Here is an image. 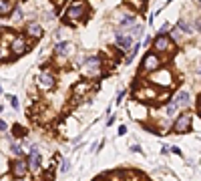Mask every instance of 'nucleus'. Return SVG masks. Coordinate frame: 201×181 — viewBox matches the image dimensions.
<instances>
[{
	"mask_svg": "<svg viewBox=\"0 0 201 181\" xmlns=\"http://www.w3.org/2000/svg\"><path fill=\"white\" fill-rule=\"evenodd\" d=\"M14 2L12 0H0V16H8L12 14V10H14Z\"/></svg>",
	"mask_w": 201,
	"mask_h": 181,
	"instance_id": "obj_15",
	"label": "nucleus"
},
{
	"mask_svg": "<svg viewBox=\"0 0 201 181\" xmlns=\"http://www.w3.org/2000/svg\"><path fill=\"white\" fill-rule=\"evenodd\" d=\"M161 65H163V61H161V57H159L155 50H147L145 53V57H143V62H141V75H151V72H155L157 68H161Z\"/></svg>",
	"mask_w": 201,
	"mask_h": 181,
	"instance_id": "obj_3",
	"label": "nucleus"
},
{
	"mask_svg": "<svg viewBox=\"0 0 201 181\" xmlns=\"http://www.w3.org/2000/svg\"><path fill=\"white\" fill-rule=\"evenodd\" d=\"M42 163V157H40V151L36 147H30V153H28V169L36 171Z\"/></svg>",
	"mask_w": 201,
	"mask_h": 181,
	"instance_id": "obj_12",
	"label": "nucleus"
},
{
	"mask_svg": "<svg viewBox=\"0 0 201 181\" xmlns=\"http://www.w3.org/2000/svg\"><path fill=\"white\" fill-rule=\"evenodd\" d=\"M173 101H175L179 107H189V105H191V97H189L187 90H179L177 95L173 97Z\"/></svg>",
	"mask_w": 201,
	"mask_h": 181,
	"instance_id": "obj_14",
	"label": "nucleus"
},
{
	"mask_svg": "<svg viewBox=\"0 0 201 181\" xmlns=\"http://www.w3.org/2000/svg\"><path fill=\"white\" fill-rule=\"evenodd\" d=\"M26 50H28V38L24 36V34H16L10 40V53L14 54V57H22Z\"/></svg>",
	"mask_w": 201,
	"mask_h": 181,
	"instance_id": "obj_7",
	"label": "nucleus"
},
{
	"mask_svg": "<svg viewBox=\"0 0 201 181\" xmlns=\"http://www.w3.org/2000/svg\"><path fill=\"white\" fill-rule=\"evenodd\" d=\"M26 173H28V163L24 161L22 157H16V161H12V175L16 179H22Z\"/></svg>",
	"mask_w": 201,
	"mask_h": 181,
	"instance_id": "obj_10",
	"label": "nucleus"
},
{
	"mask_svg": "<svg viewBox=\"0 0 201 181\" xmlns=\"http://www.w3.org/2000/svg\"><path fill=\"white\" fill-rule=\"evenodd\" d=\"M81 72L86 79H99V76H103V61H100V57H97V54L86 57L85 62L81 65Z\"/></svg>",
	"mask_w": 201,
	"mask_h": 181,
	"instance_id": "obj_2",
	"label": "nucleus"
},
{
	"mask_svg": "<svg viewBox=\"0 0 201 181\" xmlns=\"http://www.w3.org/2000/svg\"><path fill=\"white\" fill-rule=\"evenodd\" d=\"M167 30H171V24H169V22H165V24L161 26V28H159V32H161V34H165Z\"/></svg>",
	"mask_w": 201,
	"mask_h": 181,
	"instance_id": "obj_25",
	"label": "nucleus"
},
{
	"mask_svg": "<svg viewBox=\"0 0 201 181\" xmlns=\"http://www.w3.org/2000/svg\"><path fill=\"white\" fill-rule=\"evenodd\" d=\"M183 34H185V32H183V30L177 26V28H173V30H171V34H169V36H171V40H173V42H179V40L183 38Z\"/></svg>",
	"mask_w": 201,
	"mask_h": 181,
	"instance_id": "obj_17",
	"label": "nucleus"
},
{
	"mask_svg": "<svg viewBox=\"0 0 201 181\" xmlns=\"http://www.w3.org/2000/svg\"><path fill=\"white\" fill-rule=\"evenodd\" d=\"M177 26H179V28H181L185 34H193V32H195V28H193V22H187L185 18H181V20H179V22H177Z\"/></svg>",
	"mask_w": 201,
	"mask_h": 181,
	"instance_id": "obj_16",
	"label": "nucleus"
},
{
	"mask_svg": "<svg viewBox=\"0 0 201 181\" xmlns=\"http://www.w3.org/2000/svg\"><path fill=\"white\" fill-rule=\"evenodd\" d=\"M129 151H133V153H141V147H139V145H131Z\"/></svg>",
	"mask_w": 201,
	"mask_h": 181,
	"instance_id": "obj_26",
	"label": "nucleus"
},
{
	"mask_svg": "<svg viewBox=\"0 0 201 181\" xmlns=\"http://www.w3.org/2000/svg\"><path fill=\"white\" fill-rule=\"evenodd\" d=\"M2 54H4V50H2V44H0V61H2Z\"/></svg>",
	"mask_w": 201,
	"mask_h": 181,
	"instance_id": "obj_31",
	"label": "nucleus"
},
{
	"mask_svg": "<svg viewBox=\"0 0 201 181\" xmlns=\"http://www.w3.org/2000/svg\"><path fill=\"white\" fill-rule=\"evenodd\" d=\"M171 151H173V153H177V155H181V149H179V147H171Z\"/></svg>",
	"mask_w": 201,
	"mask_h": 181,
	"instance_id": "obj_30",
	"label": "nucleus"
},
{
	"mask_svg": "<svg viewBox=\"0 0 201 181\" xmlns=\"http://www.w3.org/2000/svg\"><path fill=\"white\" fill-rule=\"evenodd\" d=\"M71 48H72L71 42H67V40H60V42H57V46H54V57H57V58H64Z\"/></svg>",
	"mask_w": 201,
	"mask_h": 181,
	"instance_id": "obj_13",
	"label": "nucleus"
},
{
	"mask_svg": "<svg viewBox=\"0 0 201 181\" xmlns=\"http://www.w3.org/2000/svg\"><path fill=\"white\" fill-rule=\"evenodd\" d=\"M54 6H60V4H64V0H50Z\"/></svg>",
	"mask_w": 201,
	"mask_h": 181,
	"instance_id": "obj_29",
	"label": "nucleus"
},
{
	"mask_svg": "<svg viewBox=\"0 0 201 181\" xmlns=\"http://www.w3.org/2000/svg\"><path fill=\"white\" fill-rule=\"evenodd\" d=\"M89 93H93V85L89 81L77 83V85L72 87V99H71V103H72V105H77V101L79 99H85Z\"/></svg>",
	"mask_w": 201,
	"mask_h": 181,
	"instance_id": "obj_9",
	"label": "nucleus"
},
{
	"mask_svg": "<svg viewBox=\"0 0 201 181\" xmlns=\"http://www.w3.org/2000/svg\"><path fill=\"white\" fill-rule=\"evenodd\" d=\"M169 99H171V93H169V90H165L163 95H157V99H155V101H159V103H161V101H169Z\"/></svg>",
	"mask_w": 201,
	"mask_h": 181,
	"instance_id": "obj_23",
	"label": "nucleus"
},
{
	"mask_svg": "<svg viewBox=\"0 0 201 181\" xmlns=\"http://www.w3.org/2000/svg\"><path fill=\"white\" fill-rule=\"evenodd\" d=\"M197 72H199V75H201V62H199V71H197Z\"/></svg>",
	"mask_w": 201,
	"mask_h": 181,
	"instance_id": "obj_33",
	"label": "nucleus"
},
{
	"mask_svg": "<svg viewBox=\"0 0 201 181\" xmlns=\"http://www.w3.org/2000/svg\"><path fill=\"white\" fill-rule=\"evenodd\" d=\"M6 129H8V125H6V123H4V121H2V119H0V131H2V133H4V131H6Z\"/></svg>",
	"mask_w": 201,
	"mask_h": 181,
	"instance_id": "obj_27",
	"label": "nucleus"
},
{
	"mask_svg": "<svg viewBox=\"0 0 201 181\" xmlns=\"http://www.w3.org/2000/svg\"><path fill=\"white\" fill-rule=\"evenodd\" d=\"M113 40H115V46L121 48V50H125V53L131 50L133 44L137 42L135 36H133V34H129V32H115V38H113Z\"/></svg>",
	"mask_w": 201,
	"mask_h": 181,
	"instance_id": "obj_8",
	"label": "nucleus"
},
{
	"mask_svg": "<svg viewBox=\"0 0 201 181\" xmlns=\"http://www.w3.org/2000/svg\"><path fill=\"white\" fill-rule=\"evenodd\" d=\"M86 18H89V6H86L85 0H75L72 4H68V8L62 14V22H68V24L81 22V20H86Z\"/></svg>",
	"mask_w": 201,
	"mask_h": 181,
	"instance_id": "obj_1",
	"label": "nucleus"
},
{
	"mask_svg": "<svg viewBox=\"0 0 201 181\" xmlns=\"http://www.w3.org/2000/svg\"><path fill=\"white\" fill-rule=\"evenodd\" d=\"M12 16H14V20H22V16H24V12H22V8L20 6H14V10H12Z\"/></svg>",
	"mask_w": 201,
	"mask_h": 181,
	"instance_id": "obj_21",
	"label": "nucleus"
},
{
	"mask_svg": "<svg viewBox=\"0 0 201 181\" xmlns=\"http://www.w3.org/2000/svg\"><path fill=\"white\" fill-rule=\"evenodd\" d=\"M151 50H155V53H173V40L171 36H167V34H161L157 32V36L153 38V42H151Z\"/></svg>",
	"mask_w": 201,
	"mask_h": 181,
	"instance_id": "obj_4",
	"label": "nucleus"
},
{
	"mask_svg": "<svg viewBox=\"0 0 201 181\" xmlns=\"http://www.w3.org/2000/svg\"><path fill=\"white\" fill-rule=\"evenodd\" d=\"M0 95H2V87H0Z\"/></svg>",
	"mask_w": 201,
	"mask_h": 181,
	"instance_id": "obj_34",
	"label": "nucleus"
},
{
	"mask_svg": "<svg viewBox=\"0 0 201 181\" xmlns=\"http://www.w3.org/2000/svg\"><path fill=\"white\" fill-rule=\"evenodd\" d=\"M2 111H4V107H2V105H0V115H2Z\"/></svg>",
	"mask_w": 201,
	"mask_h": 181,
	"instance_id": "obj_32",
	"label": "nucleus"
},
{
	"mask_svg": "<svg viewBox=\"0 0 201 181\" xmlns=\"http://www.w3.org/2000/svg\"><path fill=\"white\" fill-rule=\"evenodd\" d=\"M193 125V115L191 113H181L173 123V131L175 133H189Z\"/></svg>",
	"mask_w": 201,
	"mask_h": 181,
	"instance_id": "obj_5",
	"label": "nucleus"
},
{
	"mask_svg": "<svg viewBox=\"0 0 201 181\" xmlns=\"http://www.w3.org/2000/svg\"><path fill=\"white\" fill-rule=\"evenodd\" d=\"M8 99H10V105H12V109H18V107H20V103H18V99H16V97L10 95Z\"/></svg>",
	"mask_w": 201,
	"mask_h": 181,
	"instance_id": "obj_24",
	"label": "nucleus"
},
{
	"mask_svg": "<svg viewBox=\"0 0 201 181\" xmlns=\"http://www.w3.org/2000/svg\"><path fill=\"white\" fill-rule=\"evenodd\" d=\"M197 2H199V4H201V0H197Z\"/></svg>",
	"mask_w": 201,
	"mask_h": 181,
	"instance_id": "obj_35",
	"label": "nucleus"
},
{
	"mask_svg": "<svg viewBox=\"0 0 201 181\" xmlns=\"http://www.w3.org/2000/svg\"><path fill=\"white\" fill-rule=\"evenodd\" d=\"M26 34H28V36H32L34 40H38V38H42L44 30H42V26H40V22L32 20V22H26Z\"/></svg>",
	"mask_w": 201,
	"mask_h": 181,
	"instance_id": "obj_11",
	"label": "nucleus"
},
{
	"mask_svg": "<svg viewBox=\"0 0 201 181\" xmlns=\"http://www.w3.org/2000/svg\"><path fill=\"white\" fill-rule=\"evenodd\" d=\"M38 87L42 90H53L57 87V76H54V72L50 68H42L38 72Z\"/></svg>",
	"mask_w": 201,
	"mask_h": 181,
	"instance_id": "obj_6",
	"label": "nucleus"
},
{
	"mask_svg": "<svg viewBox=\"0 0 201 181\" xmlns=\"http://www.w3.org/2000/svg\"><path fill=\"white\" fill-rule=\"evenodd\" d=\"M12 155H14V157H22V149H20V145L12 143Z\"/></svg>",
	"mask_w": 201,
	"mask_h": 181,
	"instance_id": "obj_22",
	"label": "nucleus"
},
{
	"mask_svg": "<svg viewBox=\"0 0 201 181\" xmlns=\"http://www.w3.org/2000/svg\"><path fill=\"white\" fill-rule=\"evenodd\" d=\"M177 111H179V105L171 99V101H169V105H167V115H169V117H175V115H177Z\"/></svg>",
	"mask_w": 201,
	"mask_h": 181,
	"instance_id": "obj_18",
	"label": "nucleus"
},
{
	"mask_svg": "<svg viewBox=\"0 0 201 181\" xmlns=\"http://www.w3.org/2000/svg\"><path fill=\"white\" fill-rule=\"evenodd\" d=\"M58 171H60V173H68V171H71V161H68V159H62Z\"/></svg>",
	"mask_w": 201,
	"mask_h": 181,
	"instance_id": "obj_20",
	"label": "nucleus"
},
{
	"mask_svg": "<svg viewBox=\"0 0 201 181\" xmlns=\"http://www.w3.org/2000/svg\"><path fill=\"white\" fill-rule=\"evenodd\" d=\"M125 133H127V127H125V125H121V127H119V135H125Z\"/></svg>",
	"mask_w": 201,
	"mask_h": 181,
	"instance_id": "obj_28",
	"label": "nucleus"
},
{
	"mask_svg": "<svg viewBox=\"0 0 201 181\" xmlns=\"http://www.w3.org/2000/svg\"><path fill=\"white\" fill-rule=\"evenodd\" d=\"M127 4H131L133 8H137V10H143L145 8V0H125Z\"/></svg>",
	"mask_w": 201,
	"mask_h": 181,
	"instance_id": "obj_19",
	"label": "nucleus"
}]
</instances>
